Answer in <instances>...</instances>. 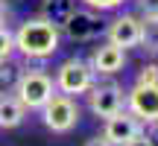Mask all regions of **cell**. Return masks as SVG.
<instances>
[{"label":"cell","mask_w":158,"mask_h":146,"mask_svg":"<svg viewBox=\"0 0 158 146\" xmlns=\"http://www.w3.org/2000/svg\"><path fill=\"white\" fill-rule=\"evenodd\" d=\"M85 146H111V143H108V140H106L102 135H97V137H91V140L85 143Z\"/></svg>","instance_id":"44dd1931"},{"label":"cell","mask_w":158,"mask_h":146,"mask_svg":"<svg viewBox=\"0 0 158 146\" xmlns=\"http://www.w3.org/2000/svg\"><path fill=\"white\" fill-rule=\"evenodd\" d=\"M41 123L44 129H50L53 135H68V132L76 129L79 117H82V108L73 96H64V94H53V99L41 108Z\"/></svg>","instance_id":"277c9868"},{"label":"cell","mask_w":158,"mask_h":146,"mask_svg":"<svg viewBox=\"0 0 158 146\" xmlns=\"http://www.w3.org/2000/svg\"><path fill=\"white\" fill-rule=\"evenodd\" d=\"M53 82H56V91L59 94H64V96H82V94H88L91 91V85L97 82V73L94 67H91L85 59H64L62 64L56 67V76H53Z\"/></svg>","instance_id":"3957f363"},{"label":"cell","mask_w":158,"mask_h":146,"mask_svg":"<svg viewBox=\"0 0 158 146\" xmlns=\"http://www.w3.org/2000/svg\"><path fill=\"white\" fill-rule=\"evenodd\" d=\"M73 12H76V0H41L38 18H44V21H50L53 26L62 29L64 21H68Z\"/></svg>","instance_id":"8fae6325"},{"label":"cell","mask_w":158,"mask_h":146,"mask_svg":"<svg viewBox=\"0 0 158 146\" xmlns=\"http://www.w3.org/2000/svg\"><path fill=\"white\" fill-rule=\"evenodd\" d=\"M141 35H143L141 18H138V15H126V12L117 15L106 26V41L123 47V50H129V47H141Z\"/></svg>","instance_id":"9c48e42d"},{"label":"cell","mask_w":158,"mask_h":146,"mask_svg":"<svg viewBox=\"0 0 158 146\" xmlns=\"http://www.w3.org/2000/svg\"><path fill=\"white\" fill-rule=\"evenodd\" d=\"M9 15H12V9L6 3H0V26H6V23H9Z\"/></svg>","instance_id":"ffe728a7"},{"label":"cell","mask_w":158,"mask_h":146,"mask_svg":"<svg viewBox=\"0 0 158 146\" xmlns=\"http://www.w3.org/2000/svg\"><path fill=\"white\" fill-rule=\"evenodd\" d=\"M123 146H155V140L147 135V132H143V135H138L135 140H129V143H123Z\"/></svg>","instance_id":"d6986e66"},{"label":"cell","mask_w":158,"mask_h":146,"mask_svg":"<svg viewBox=\"0 0 158 146\" xmlns=\"http://www.w3.org/2000/svg\"><path fill=\"white\" fill-rule=\"evenodd\" d=\"M88 9H94V12H108V9H117V6H123L126 0H82Z\"/></svg>","instance_id":"e0dca14e"},{"label":"cell","mask_w":158,"mask_h":146,"mask_svg":"<svg viewBox=\"0 0 158 146\" xmlns=\"http://www.w3.org/2000/svg\"><path fill=\"white\" fill-rule=\"evenodd\" d=\"M88 64L94 67L97 76H114V73H120L123 64H126V50L117 47V44H111V41H102L100 47H94Z\"/></svg>","instance_id":"30bf717a"},{"label":"cell","mask_w":158,"mask_h":146,"mask_svg":"<svg viewBox=\"0 0 158 146\" xmlns=\"http://www.w3.org/2000/svg\"><path fill=\"white\" fill-rule=\"evenodd\" d=\"M59 32L68 41H73V44H88V41H94L97 35L102 32V23H100V18H97L94 9H88V6L79 9L76 6V12L64 21V26L59 29Z\"/></svg>","instance_id":"ba28073f"},{"label":"cell","mask_w":158,"mask_h":146,"mask_svg":"<svg viewBox=\"0 0 158 146\" xmlns=\"http://www.w3.org/2000/svg\"><path fill=\"white\" fill-rule=\"evenodd\" d=\"M143 132H147V126H143L129 108H123V111H117L114 117L102 120V137L111 146H123V143L135 140L138 135H143Z\"/></svg>","instance_id":"52a82bcc"},{"label":"cell","mask_w":158,"mask_h":146,"mask_svg":"<svg viewBox=\"0 0 158 146\" xmlns=\"http://www.w3.org/2000/svg\"><path fill=\"white\" fill-rule=\"evenodd\" d=\"M126 108H129L143 126L158 123V82H152V85L135 82L132 91L126 94Z\"/></svg>","instance_id":"8992f818"},{"label":"cell","mask_w":158,"mask_h":146,"mask_svg":"<svg viewBox=\"0 0 158 146\" xmlns=\"http://www.w3.org/2000/svg\"><path fill=\"white\" fill-rule=\"evenodd\" d=\"M85 96H88V111L100 120H108L126 108V94L117 82H94Z\"/></svg>","instance_id":"5b68a950"},{"label":"cell","mask_w":158,"mask_h":146,"mask_svg":"<svg viewBox=\"0 0 158 146\" xmlns=\"http://www.w3.org/2000/svg\"><path fill=\"white\" fill-rule=\"evenodd\" d=\"M0 3H6V6H9V3H15V0H0Z\"/></svg>","instance_id":"7402d4cb"},{"label":"cell","mask_w":158,"mask_h":146,"mask_svg":"<svg viewBox=\"0 0 158 146\" xmlns=\"http://www.w3.org/2000/svg\"><path fill=\"white\" fill-rule=\"evenodd\" d=\"M18 79H21V67H18L12 59L0 62V94H9V91H15Z\"/></svg>","instance_id":"4fadbf2b"},{"label":"cell","mask_w":158,"mask_h":146,"mask_svg":"<svg viewBox=\"0 0 158 146\" xmlns=\"http://www.w3.org/2000/svg\"><path fill=\"white\" fill-rule=\"evenodd\" d=\"M141 21H158V0H135Z\"/></svg>","instance_id":"2e32d148"},{"label":"cell","mask_w":158,"mask_h":146,"mask_svg":"<svg viewBox=\"0 0 158 146\" xmlns=\"http://www.w3.org/2000/svg\"><path fill=\"white\" fill-rule=\"evenodd\" d=\"M62 32L59 26H53L44 18H27L23 23H18L15 29V53L29 62H47L50 56H56Z\"/></svg>","instance_id":"6da1fadb"},{"label":"cell","mask_w":158,"mask_h":146,"mask_svg":"<svg viewBox=\"0 0 158 146\" xmlns=\"http://www.w3.org/2000/svg\"><path fill=\"white\" fill-rule=\"evenodd\" d=\"M141 23H143L141 47L147 53H158V21H141Z\"/></svg>","instance_id":"5bb4252c"},{"label":"cell","mask_w":158,"mask_h":146,"mask_svg":"<svg viewBox=\"0 0 158 146\" xmlns=\"http://www.w3.org/2000/svg\"><path fill=\"white\" fill-rule=\"evenodd\" d=\"M27 117V108L15 94H0V129H18Z\"/></svg>","instance_id":"7c38bea8"},{"label":"cell","mask_w":158,"mask_h":146,"mask_svg":"<svg viewBox=\"0 0 158 146\" xmlns=\"http://www.w3.org/2000/svg\"><path fill=\"white\" fill-rule=\"evenodd\" d=\"M15 56V32L9 26H0V62Z\"/></svg>","instance_id":"9a60e30c"},{"label":"cell","mask_w":158,"mask_h":146,"mask_svg":"<svg viewBox=\"0 0 158 146\" xmlns=\"http://www.w3.org/2000/svg\"><path fill=\"white\" fill-rule=\"evenodd\" d=\"M135 82H141V85H152V82H158V64H143Z\"/></svg>","instance_id":"ac0fdd59"},{"label":"cell","mask_w":158,"mask_h":146,"mask_svg":"<svg viewBox=\"0 0 158 146\" xmlns=\"http://www.w3.org/2000/svg\"><path fill=\"white\" fill-rule=\"evenodd\" d=\"M12 94L18 96V102L27 111H41L53 99V94H59V91H56L53 76L44 67H29V70H21V79H18Z\"/></svg>","instance_id":"7a4b0ae2"}]
</instances>
